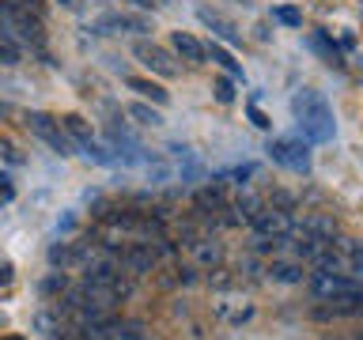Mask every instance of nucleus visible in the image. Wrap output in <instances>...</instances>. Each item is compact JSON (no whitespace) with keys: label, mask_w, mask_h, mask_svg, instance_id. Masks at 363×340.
<instances>
[{"label":"nucleus","mask_w":363,"mask_h":340,"mask_svg":"<svg viewBox=\"0 0 363 340\" xmlns=\"http://www.w3.org/2000/svg\"><path fill=\"white\" fill-rule=\"evenodd\" d=\"M16 200V186H11L8 174H0V204H11Z\"/></svg>","instance_id":"23"},{"label":"nucleus","mask_w":363,"mask_h":340,"mask_svg":"<svg viewBox=\"0 0 363 340\" xmlns=\"http://www.w3.org/2000/svg\"><path fill=\"white\" fill-rule=\"evenodd\" d=\"M11 340H19V336H11Z\"/></svg>","instance_id":"28"},{"label":"nucleus","mask_w":363,"mask_h":340,"mask_svg":"<svg viewBox=\"0 0 363 340\" xmlns=\"http://www.w3.org/2000/svg\"><path fill=\"white\" fill-rule=\"evenodd\" d=\"M23 61V50H19V42L11 38L8 30H0V64H19Z\"/></svg>","instance_id":"16"},{"label":"nucleus","mask_w":363,"mask_h":340,"mask_svg":"<svg viewBox=\"0 0 363 340\" xmlns=\"http://www.w3.org/2000/svg\"><path fill=\"white\" fill-rule=\"evenodd\" d=\"M61 4H72V0H61Z\"/></svg>","instance_id":"27"},{"label":"nucleus","mask_w":363,"mask_h":340,"mask_svg":"<svg viewBox=\"0 0 363 340\" xmlns=\"http://www.w3.org/2000/svg\"><path fill=\"white\" fill-rule=\"evenodd\" d=\"M129 118H136L140 125H159V121H163V118H159V110L144 106V102H133V106H129Z\"/></svg>","instance_id":"19"},{"label":"nucleus","mask_w":363,"mask_h":340,"mask_svg":"<svg viewBox=\"0 0 363 340\" xmlns=\"http://www.w3.org/2000/svg\"><path fill=\"white\" fill-rule=\"evenodd\" d=\"M189 249L197 254V261H201L204 268H216V265H220V246L208 242V238H197V242H193Z\"/></svg>","instance_id":"13"},{"label":"nucleus","mask_w":363,"mask_h":340,"mask_svg":"<svg viewBox=\"0 0 363 340\" xmlns=\"http://www.w3.org/2000/svg\"><path fill=\"white\" fill-rule=\"evenodd\" d=\"M272 19L284 23V27H303V11H299V8H291V4L272 8Z\"/></svg>","instance_id":"18"},{"label":"nucleus","mask_w":363,"mask_h":340,"mask_svg":"<svg viewBox=\"0 0 363 340\" xmlns=\"http://www.w3.org/2000/svg\"><path fill=\"white\" fill-rule=\"evenodd\" d=\"M363 310V291H348V295H337V299H325V306H318L314 317L325 322V317H352Z\"/></svg>","instance_id":"7"},{"label":"nucleus","mask_w":363,"mask_h":340,"mask_svg":"<svg viewBox=\"0 0 363 340\" xmlns=\"http://www.w3.org/2000/svg\"><path fill=\"white\" fill-rule=\"evenodd\" d=\"M170 45H174V53L182 57V61H189V64H204L208 61V50L193 38V34H186V30H174L170 34Z\"/></svg>","instance_id":"8"},{"label":"nucleus","mask_w":363,"mask_h":340,"mask_svg":"<svg viewBox=\"0 0 363 340\" xmlns=\"http://www.w3.org/2000/svg\"><path fill=\"white\" fill-rule=\"evenodd\" d=\"M250 227H254V238H269L272 246L291 242V231H295L291 215L284 208H261L254 220H250Z\"/></svg>","instance_id":"4"},{"label":"nucleus","mask_w":363,"mask_h":340,"mask_svg":"<svg viewBox=\"0 0 363 340\" xmlns=\"http://www.w3.org/2000/svg\"><path fill=\"white\" fill-rule=\"evenodd\" d=\"M250 121H254L257 129H272V121H269V118H265V113H261L257 106H250Z\"/></svg>","instance_id":"25"},{"label":"nucleus","mask_w":363,"mask_h":340,"mask_svg":"<svg viewBox=\"0 0 363 340\" xmlns=\"http://www.w3.org/2000/svg\"><path fill=\"white\" fill-rule=\"evenodd\" d=\"M272 280H280V283H299V280H303V268H299V265H272Z\"/></svg>","instance_id":"20"},{"label":"nucleus","mask_w":363,"mask_h":340,"mask_svg":"<svg viewBox=\"0 0 363 340\" xmlns=\"http://www.w3.org/2000/svg\"><path fill=\"white\" fill-rule=\"evenodd\" d=\"M311 291H314V299L325 302V299H337V295H348V291H363V288H356V280L340 276V272H314Z\"/></svg>","instance_id":"6"},{"label":"nucleus","mask_w":363,"mask_h":340,"mask_svg":"<svg viewBox=\"0 0 363 340\" xmlns=\"http://www.w3.org/2000/svg\"><path fill=\"white\" fill-rule=\"evenodd\" d=\"M303 231H311V234H322V238H333V220L329 215H318V212H311V215H303Z\"/></svg>","instance_id":"15"},{"label":"nucleus","mask_w":363,"mask_h":340,"mask_svg":"<svg viewBox=\"0 0 363 340\" xmlns=\"http://www.w3.org/2000/svg\"><path fill=\"white\" fill-rule=\"evenodd\" d=\"M50 265H72V249H68L65 242H57V246H50Z\"/></svg>","instance_id":"22"},{"label":"nucleus","mask_w":363,"mask_h":340,"mask_svg":"<svg viewBox=\"0 0 363 340\" xmlns=\"http://www.w3.org/2000/svg\"><path fill=\"white\" fill-rule=\"evenodd\" d=\"M125 84H129V91H136V95L152 98L155 106H167V98H170L167 91H163V87L155 84V79H144V76H129V79H125Z\"/></svg>","instance_id":"10"},{"label":"nucleus","mask_w":363,"mask_h":340,"mask_svg":"<svg viewBox=\"0 0 363 340\" xmlns=\"http://www.w3.org/2000/svg\"><path fill=\"white\" fill-rule=\"evenodd\" d=\"M27 129H30L34 136H38V140H45V144H50L57 155H72V152H76V140L65 132V125H61V121H57V118H50V113H42V110H30V113H27Z\"/></svg>","instance_id":"2"},{"label":"nucleus","mask_w":363,"mask_h":340,"mask_svg":"<svg viewBox=\"0 0 363 340\" xmlns=\"http://www.w3.org/2000/svg\"><path fill=\"white\" fill-rule=\"evenodd\" d=\"M65 132L72 136L76 144H84V140H91V125H87L84 118H79V113H68V118H65Z\"/></svg>","instance_id":"17"},{"label":"nucleus","mask_w":363,"mask_h":340,"mask_svg":"<svg viewBox=\"0 0 363 340\" xmlns=\"http://www.w3.org/2000/svg\"><path fill=\"white\" fill-rule=\"evenodd\" d=\"M212 91H216V98H220V102H235V79L231 76H220L212 84Z\"/></svg>","instance_id":"21"},{"label":"nucleus","mask_w":363,"mask_h":340,"mask_svg":"<svg viewBox=\"0 0 363 340\" xmlns=\"http://www.w3.org/2000/svg\"><path fill=\"white\" fill-rule=\"evenodd\" d=\"M133 53H136V61H140V64H147V68H152V72L167 76V79L182 72L174 57H170V53L163 50V45H155V42H144V38H140V42L133 45Z\"/></svg>","instance_id":"5"},{"label":"nucleus","mask_w":363,"mask_h":340,"mask_svg":"<svg viewBox=\"0 0 363 340\" xmlns=\"http://www.w3.org/2000/svg\"><path fill=\"white\" fill-rule=\"evenodd\" d=\"M352 280H356V288H363V261H359L356 268H352Z\"/></svg>","instance_id":"26"},{"label":"nucleus","mask_w":363,"mask_h":340,"mask_svg":"<svg viewBox=\"0 0 363 340\" xmlns=\"http://www.w3.org/2000/svg\"><path fill=\"white\" fill-rule=\"evenodd\" d=\"M269 159L280 166L295 170V174H311V152H306V144L299 136H277V140H269Z\"/></svg>","instance_id":"3"},{"label":"nucleus","mask_w":363,"mask_h":340,"mask_svg":"<svg viewBox=\"0 0 363 340\" xmlns=\"http://www.w3.org/2000/svg\"><path fill=\"white\" fill-rule=\"evenodd\" d=\"M204 50H208V57H212V61L220 64V68H223V72L231 76V79H242V64H238L235 57L223 50V45H216V42H212V45H204Z\"/></svg>","instance_id":"11"},{"label":"nucleus","mask_w":363,"mask_h":340,"mask_svg":"<svg viewBox=\"0 0 363 340\" xmlns=\"http://www.w3.org/2000/svg\"><path fill=\"white\" fill-rule=\"evenodd\" d=\"M197 16H201V23H208V27H212L216 34H223L227 42H235V38H238V30H235V27H231V23H227L223 16H216V11H208V8H201Z\"/></svg>","instance_id":"14"},{"label":"nucleus","mask_w":363,"mask_h":340,"mask_svg":"<svg viewBox=\"0 0 363 340\" xmlns=\"http://www.w3.org/2000/svg\"><path fill=\"white\" fill-rule=\"evenodd\" d=\"M291 110H295V121H299V132L311 144L333 140L337 125H333V110H329L322 91H299V95L291 98Z\"/></svg>","instance_id":"1"},{"label":"nucleus","mask_w":363,"mask_h":340,"mask_svg":"<svg viewBox=\"0 0 363 340\" xmlns=\"http://www.w3.org/2000/svg\"><path fill=\"white\" fill-rule=\"evenodd\" d=\"M306 45H311V50H314L318 57H322V61H325V64H340V53H337V45H333V42H329V38H325V34H322V30H314V34H311V38H306Z\"/></svg>","instance_id":"12"},{"label":"nucleus","mask_w":363,"mask_h":340,"mask_svg":"<svg viewBox=\"0 0 363 340\" xmlns=\"http://www.w3.org/2000/svg\"><path fill=\"white\" fill-rule=\"evenodd\" d=\"M8 4H16L23 11H30V16H42V0H8Z\"/></svg>","instance_id":"24"},{"label":"nucleus","mask_w":363,"mask_h":340,"mask_svg":"<svg viewBox=\"0 0 363 340\" xmlns=\"http://www.w3.org/2000/svg\"><path fill=\"white\" fill-rule=\"evenodd\" d=\"M329 340H333V336H329Z\"/></svg>","instance_id":"30"},{"label":"nucleus","mask_w":363,"mask_h":340,"mask_svg":"<svg viewBox=\"0 0 363 340\" xmlns=\"http://www.w3.org/2000/svg\"><path fill=\"white\" fill-rule=\"evenodd\" d=\"M359 340H363V333H359Z\"/></svg>","instance_id":"29"},{"label":"nucleus","mask_w":363,"mask_h":340,"mask_svg":"<svg viewBox=\"0 0 363 340\" xmlns=\"http://www.w3.org/2000/svg\"><path fill=\"white\" fill-rule=\"evenodd\" d=\"M125 265H129L133 272H140V276H144V272H152L155 268V249L152 246H147V242H136V246H129V249H125Z\"/></svg>","instance_id":"9"}]
</instances>
